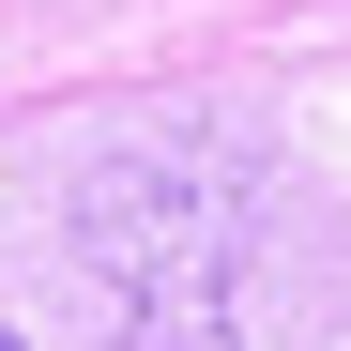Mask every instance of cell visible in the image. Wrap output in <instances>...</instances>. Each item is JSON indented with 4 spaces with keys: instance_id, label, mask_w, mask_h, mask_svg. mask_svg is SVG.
<instances>
[{
    "instance_id": "obj_2",
    "label": "cell",
    "mask_w": 351,
    "mask_h": 351,
    "mask_svg": "<svg viewBox=\"0 0 351 351\" xmlns=\"http://www.w3.org/2000/svg\"><path fill=\"white\" fill-rule=\"evenodd\" d=\"M0 351H16V336H0Z\"/></svg>"
},
{
    "instance_id": "obj_1",
    "label": "cell",
    "mask_w": 351,
    "mask_h": 351,
    "mask_svg": "<svg viewBox=\"0 0 351 351\" xmlns=\"http://www.w3.org/2000/svg\"><path fill=\"white\" fill-rule=\"evenodd\" d=\"M77 260L107 290V321H123V351H229V229L168 168H107Z\"/></svg>"
}]
</instances>
